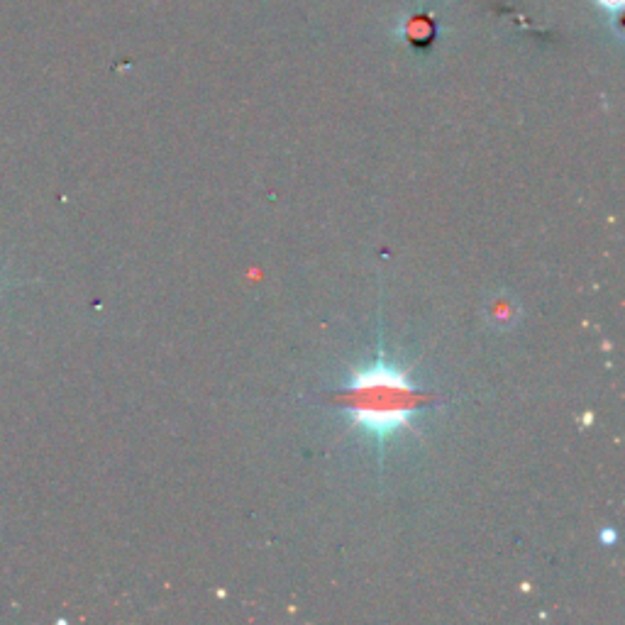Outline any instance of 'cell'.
<instances>
[{
    "instance_id": "cell-2",
    "label": "cell",
    "mask_w": 625,
    "mask_h": 625,
    "mask_svg": "<svg viewBox=\"0 0 625 625\" xmlns=\"http://www.w3.org/2000/svg\"><path fill=\"white\" fill-rule=\"evenodd\" d=\"M599 3H601V8L613 10V13H616V10L623 5V0H599Z\"/></svg>"
},
{
    "instance_id": "cell-1",
    "label": "cell",
    "mask_w": 625,
    "mask_h": 625,
    "mask_svg": "<svg viewBox=\"0 0 625 625\" xmlns=\"http://www.w3.org/2000/svg\"><path fill=\"white\" fill-rule=\"evenodd\" d=\"M345 413L355 428L376 442L403 433L423 411L425 398L408 379L406 369L379 357L357 369L342 389Z\"/></svg>"
}]
</instances>
